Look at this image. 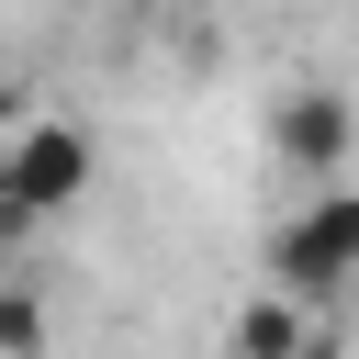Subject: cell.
Wrapping results in <instances>:
<instances>
[{
	"label": "cell",
	"mask_w": 359,
	"mask_h": 359,
	"mask_svg": "<svg viewBox=\"0 0 359 359\" xmlns=\"http://www.w3.org/2000/svg\"><path fill=\"white\" fill-rule=\"evenodd\" d=\"M258 292H280V303H337L348 280H359V180H325V191H303L280 224H269V247H258Z\"/></svg>",
	"instance_id": "1"
},
{
	"label": "cell",
	"mask_w": 359,
	"mask_h": 359,
	"mask_svg": "<svg viewBox=\"0 0 359 359\" xmlns=\"http://www.w3.org/2000/svg\"><path fill=\"white\" fill-rule=\"evenodd\" d=\"M269 168H292V180H348L359 168V101L348 90H325V79H292V90H269Z\"/></svg>",
	"instance_id": "3"
},
{
	"label": "cell",
	"mask_w": 359,
	"mask_h": 359,
	"mask_svg": "<svg viewBox=\"0 0 359 359\" xmlns=\"http://www.w3.org/2000/svg\"><path fill=\"white\" fill-rule=\"evenodd\" d=\"M0 359H45V292L0 280Z\"/></svg>",
	"instance_id": "5"
},
{
	"label": "cell",
	"mask_w": 359,
	"mask_h": 359,
	"mask_svg": "<svg viewBox=\"0 0 359 359\" xmlns=\"http://www.w3.org/2000/svg\"><path fill=\"white\" fill-rule=\"evenodd\" d=\"M224 359H314V314L280 303V292H247L224 314Z\"/></svg>",
	"instance_id": "4"
},
{
	"label": "cell",
	"mask_w": 359,
	"mask_h": 359,
	"mask_svg": "<svg viewBox=\"0 0 359 359\" xmlns=\"http://www.w3.org/2000/svg\"><path fill=\"white\" fill-rule=\"evenodd\" d=\"M101 180V146L90 123L67 112H0V224H45V213H79Z\"/></svg>",
	"instance_id": "2"
}]
</instances>
